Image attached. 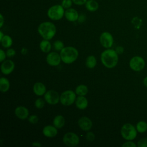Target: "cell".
<instances>
[{
	"label": "cell",
	"mask_w": 147,
	"mask_h": 147,
	"mask_svg": "<svg viewBox=\"0 0 147 147\" xmlns=\"http://www.w3.org/2000/svg\"><path fill=\"white\" fill-rule=\"evenodd\" d=\"M28 120L29 121L32 123V124H36L38 122V118L37 115H30L29 118H28Z\"/></svg>",
	"instance_id": "4dcf8cb0"
},
{
	"label": "cell",
	"mask_w": 147,
	"mask_h": 147,
	"mask_svg": "<svg viewBox=\"0 0 147 147\" xmlns=\"http://www.w3.org/2000/svg\"><path fill=\"white\" fill-rule=\"evenodd\" d=\"M86 8L87 10L94 12L99 8V4L95 0H87L85 3Z\"/></svg>",
	"instance_id": "d6986e66"
},
{
	"label": "cell",
	"mask_w": 147,
	"mask_h": 147,
	"mask_svg": "<svg viewBox=\"0 0 147 147\" xmlns=\"http://www.w3.org/2000/svg\"><path fill=\"white\" fill-rule=\"evenodd\" d=\"M40 48L44 53L49 52L51 49V44L47 40H43L40 43Z\"/></svg>",
	"instance_id": "7402d4cb"
},
{
	"label": "cell",
	"mask_w": 147,
	"mask_h": 147,
	"mask_svg": "<svg viewBox=\"0 0 147 147\" xmlns=\"http://www.w3.org/2000/svg\"><path fill=\"white\" fill-rule=\"evenodd\" d=\"M136 129L141 133L145 132L147 130V123L143 121L138 122L136 125Z\"/></svg>",
	"instance_id": "484cf974"
},
{
	"label": "cell",
	"mask_w": 147,
	"mask_h": 147,
	"mask_svg": "<svg viewBox=\"0 0 147 147\" xmlns=\"http://www.w3.org/2000/svg\"><path fill=\"white\" fill-rule=\"evenodd\" d=\"M87 0H72L74 3L77 5H83L86 3Z\"/></svg>",
	"instance_id": "e575fe53"
},
{
	"label": "cell",
	"mask_w": 147,
	"mask_h": 147,
	"mask_svg": "<svg viewBox=\"0 0 147 147\" xmlns=\"http://www.w3.org/2000/svg\"><path fill=\"white\" fill-rule=\"evenodd\" d=\"M33 91L36 95L41 96L45 94L46 87L43 83L41 82H37L33 86Z\"/></svg>",
	"instance_id": "e0dca14e"
},
{
	"label": "cell",
	"mask_w": 147,
	"mask_h": 147,
	"mask_svg": "<svg viewBox=\"0 0 147 147\" xmlns=\"http://www.w3.org/2000/svg\"><path fill=\"white\" fill-rule=\"evenodd\" d=\"M43 134L47 137H53L57 134V130L55 126L47 125L43 128Z\"/></svg>",
	"instance_id": "9a60e30c"
},
{
	"label": "cell",
	"mask_w": 147,
	"mask_h": 147,
	"mask_svg": "<svg viewBox=\"0 0 147 147\" xmlns=\"http://www.w3.org/2000/svg\"><path fill=\"white\" fill-rule=\"evenodd\" d=\"M86 138L89 141H92L95 139V135L92 132H88L86 134Z\"/></svg>",
	"instance_id": "1f68e13d"
},
{
	"label": "cell",
	"mask_w": 147,
	"mask_h": 147,
	"mask_svg": "<svg viewBox=\"0 0 147 147\" xmlns=\"http://www.w3.org/2000/svg\"><path fill=\"white\" fill-rule=\"evenodd\" d=\"M122 147H136V145L131 142V141H127V142H125L122 145Z\"/></svg>",
	"instance_id": "836d02e7"
},
{
	"label": "cell",
	"mask_w": 147,
	"mask_h": 147,
	"mask_svg": "<svg viewBox=\"0 0 147 147\" xmlns=\"http://www.w3.org/2000/svg\"><path fill=\"white\" fill-rule=\"evenodd\" d=\"M16 115L21 119H25L29 115V111L28 109L24 106H18L15 109Z\"/></svg>",
	"instance_id": "2e32d148"
},
{
	"label": "cell",
	"mask_w": 147,
	"mask_h": 147,
	"mask_svg": "<svg viewBox=\"0 0 147 147\" xmlns=\"http://www.w3.org/2000/svg\"><path fill=\"white\" fill-rule=\"evenodd\" d=\"M60 55L61 60L64 63L71 64L77 59L79 53L76 48L72 47H67L60 51Z\"/></svg>",
	"instance_id": "3957f363"
},
{
	"label": "cell",
	"mask_w": 147,
	"mask_h": 147,
	"mask_svg": "<svg viewBox=\"0 0 147 147\" xmlns=\"http://www.w3.org/2000/svg\"><path fill=\"white\" fill-rule=\"evenodd\" d=\"M1 44L4 48H9L12 45V39L8 35H4L1 40Z\"/></svg>",
	"instance_id": "d4e9b609"
},
{
	"label": "cell",
	"mask_w": 147,
	"mask_h": 147,
	"mask_svg": "<svg viewBox=\"0 0 147 147\" xmlns=\"http://www.w3.org/2000/svg\"><path fill=\"white\" fill-rule=\"evenodd\" d=\"M32 145H33V146H41V144H40V142H34L32 144Z\"/></svg>",
	"instance_id": "ab89813d"
},
{
	"label": "cell",
	"mask_w": 147,
	"mask_h": 147,
	"mask_svg": "<svg viewBox=\"0 0 147 147\" xmlns=\"http://www.w3.org/2000/svg\"><path fill=\"white\" fill-rule=\"evenodd\" d=\"M15 55H16V51L13 49H11V48L9 49L6 52V55L9 57H13L14 56H15Z\"/></svg>",
	"instance_id": "d6a6232c"
},
{
	"label": "cell",
	"mask_w": 147,
	"mask_h": 147,
	"mask_svg": "<svg viewBox=\"0 0 147 147\" xmlns=\"http://www.w3.org/2000/svg\"><path fill=\"white\" fill-rule=\"evenodd\" d=\"M102 64L108 68H112L116 66L118 61V56L117 52L111 49L104 51L100 56Z\"/></svg>",
	"instance_id": "6da1fadb"
},
{
	"label": "cell",
	"mask_w": 147,
	"mask_h": 147,
	"mask_svg": "<svg viewBox=\"0 0 147 147\" xmlns=\"http://www.w3.org/2000/svg\"><path fill=\"white\" fill-rule=\"evenodd\" d=\"M0 57H1V59H0V61L1 62L3 61L6 58V54L2 49L0 50Z\"/></svg>",
	"instance_id": "d590c367"
},
{
	"label": "cell",
	"mask_w": 147,
	"mask_h": 147,
	"mask_svg": "<svg viewBox=\"0 0 147 147\" xmlns=\"http://www.w3.org/2000/svg\"><path fill=\"white\" fill-rule=\"evenodd\" d=\"M99 40L101 45L106 48H110L113 44V36L111 35V34L107 32H103L101 34Z\"/></svg>",
	"instance_id": "30bf717a"
},
{
	"label": "cell",
	"mask_w": 147,
	"mask_h": 147,
	"mask_svg": "<svg viewBox=\"0 0 147 147\" xmlns=\"http://www.w3.org/2000/svg\"><path fill=\"white\" fill-rule=\"evenodd\" d=\"M86 66L89 68H94L96 64V60L95 56L92 55H90L88 56L86 59Z\"/></svg>",
	"instance_id": "cb8c5ba5"
},
{
	"label": "cell",
	"mask_w": 147,
	"mask_h": 147,
	"mask_svg": "<svg viewBox=\"0 0 147 147\" xmlns=\"http://www.w3.org/2000/svg\"><path fill=\"white\" fill-rule=\"evenodd\" d=\"M53 123L56 128L60 129L64 125L65 119L62 115H58L55 117L53 121Z\"/></svg>",
	"instance_id": "ffe728a7"
},
{
	"label": "cell",
	"mask_w": 147,
	"mask_h": 147,
	"mask_svg": "<svg viewBox=\"0 0 147 147\" xmlns=\"http://www.w3.org/2000/svg\"><path fill=\"white\" fill-rule=\"evenodd\" d=\"M143 83H144V86L147 87V76L145 77V78L144 79V80H143Z\"/></svg>",
	"instance_id": "60d3db41"
},
{
	"label": "cell",
	"mask_w": 147,
	"mask_h": 147,
	"mask_svg": "<svg viewBox=\"0 0 147 147\" xmlns=\"http://www.w3.org/2000/svg\"><path fill=\"white\" fill-rule=\"evenodd\" d=\"M72 0H63L61 5L65 9H67L72 6Z\"/></svg>",
	"instance_id": "83f0119b"
},
{
	"label": "cell",
	"mask_w": 147,
	"mask_h": 147,
	"mask_svg": "<svg viewBox=\"0 0 147 147\" xmlns=\"http://www.w3.org/2000/svg\"><path fill=\"white\" fill-rule=\"evenodd\" d=\"M131 69L135 71H140L144 69L145 63L143 58L140 56H134L132 57L129 62Z\"/></svg>",
	"instance_id": "ba28073f"
},
{
	"label": "cell",
	"mask_w": 147,
	"mask_h": 147,
	"mask_svg": "<svg viewBox=\"0 0 147 147\" xmlns=\"http://www.w3.org/2000/svg\"><path fill=\"white\" fill-rule=\"evenodd\" d=\"M115 51L117 52V53L121 54V53H123V47H117Z\"/></svg>",
	"instance_id": "8d00e7d4"
},
{
	"label": "cell",
	"mask_w": 147,
	"mask_h": 147,
	"mask_svg": "<svg viewBox=\"0 0 147 147\" xmlns=\"http://www.w3.org/2000/svg\"><path fill=\"white\" fill-rule=\"evenodd\" d=\"M80 128L84 131H88L91 129L92 126V122L91 119L87 117H81L78 122Z\"/></svg>",
	"instance_id": "4fadbf2b"
},
{
	"label": "cell",
	"mask_w": 147,
	"mask_h": 147,
	"mask_svg": "<svg viewBox=\"0 0 147 147\" xmlns=\"http://www.w3.org/2000/svg\"><path fill=\"white\" fill-rule=\"evenodd\" d=\"M75 92L79 96H84L88 92V88L84 84H80L76 87Z\"/></svg>",
	"instance_id": "603a6c76"
},
{
	"label": "cell",
	"mask_w": 147,
	"mask_h": 147,
	"mask_svg": "<svg viewBox=\"0 0 147 147\" xmlns=\"http://www.w3.org/2000/svg\"><path fill=\"white\" fill-rule=\"evenodd\" d=\"M137 146L138 147H147V138H143L139 140Z\"/></svg>",
	"instance_id": "f546056e"
},
{
	"label": "cell",
	"mask_w": 147,
	"mask_h": 147,
	"mask_svg": "<svg viewBox=\"0 0 147 147\" xmlns=\"http://www.w3.org/2000/svg\"><path fill=\"white\" fill-rule=\"evenodd\" d=\"M63 141L67 146H75L79 143V138L76 134L73 132H68L63 136Z\"/></svg>",
	"instance_id": "52a82bcc"
},
{
	"label": "cell",
	"mask_w": 147,
	"mask_h": 147,
	"mask_svg": "<svg viewBox=\"0 0 147 147\" xmlns=\"http://www.w3.org/2000/svg\"><path fill=\"white\" fill-rule=\"evenodd\" d=\"M46 60L49 65L51 66H57L60 64L61 59L60 55L57 52H52L47 55Z\"/></svg>",
	"instance_id": "8fae6325"
},
{
	"label": "cell",
	"mask_w": 147,
	"mask_h": 147,
	"mask_svg": "<svg viewBox=\"0 0 147 147\" xmlns=\"http://www.w3.org/2000/svg\"><path fill=\"white\" fill-rule=\"evenodd\" d=\"M75 103L76 107L81 110L85 109L88 106V101L84 96H79L76 98Z\"/></svg>",
	"instance_id": "ac0fdd59"
},
{
	"label": "cell",
	"mask_w": 147,
	"mask_h": 147,
	"mask_svg": "<svg viewBox=\"0 0 147 147\" xmlns=\"http://www.w3.org/2000/svg\"><path fill=\"white\" fill-rule=\"evenodd\" d=\"M38 32L45 40H51L56 33V28L55 24L51 22L46 21L41 23L37 28Z\"/></svg>",
	"instance_id": "7a4b0ae2"
},
{
	"label": "cell",
	"mask_w": 147,
	"mask_h": 147,
	"mask_svg": "<svg viewBox=\"0 0 147 147\" xmlns=\"http://www.w3.org/2000/svg\"><path fill=\"white\" fill-rule=\"evenodd\" d=\"M65 18L70 22H75L78 20L79 14L77 10L73 8H69L66 9L64 13Z\"/></svg>",
	"instance_id": "5bb4252c"
},
{
	"label": "cell",
	"mask_w": 147,
	"mask_h": 147,
	"mask_svg": "<svg viewBox=\"0 0 147 147\" xmlns=\"http://www.w3.org/2000/svg\"><path fill=\"white\" fill-rule=\"evenodd\" d=\"M45 101L50 105H56L60 100V96L55 90H49L44 94Z\"/></svg>",
	"instance_id": "9c48e42d"
},
{
	"label": "cell",
	"mask_w": 147,
	"mask_h": 147,
	"mask_svg": "<svg viewBox=\"0 0 147 147\" xmlns=\"http://www.w3.org/2000/svg\"><path fill=\"white\" fill-rule=\"evenodd\" d=\"M0 34H1V37H0V40H2V38H3V37L4 36H3V33H2V31H1V32H0Z\"/></svg>",
	"instance_id": "b9f144b4"
},
{
	"label": "cell",
	"mask_w": 147,
	"mask_h": 147,
	"mask_svg": "<svg viewBox=\"0 0 147 147\" xmlns=\"http://www.w3.org/2000/svg\"><path fill=\"white\" fill-rule=\"evenodd\" d=\"M54 48L56 51H61L64 47V44L62 41L60 40H57L53 43Z\"/></svg>",
	"instance_id": "4316f807"
},
{
	"label": "cell",
	"mask_w": 147,
	"mask_h": 147,
	"mask_svg": "<svg viewBox=\"0 0 147 147\" xmlns=\"http://www.w3.org/2000/svg\"><path fill=\"white\" fill-rule=\"evenodd\" d=\"M85 20H86V17H85V16H84V15H80V16H79V18H78V21L80 22H84V21H85Z\"/></svg>",
	"instance_id": "74e56055"
},
{
	"label": "cell",
	"mask_w": 147,
	"mask_h": 147,
	"mask_svg": "<svg viewBox=\"0 0 147 147\" xmlns=\"http://www.w3.org/2000/svg\"><path fill=\"white\" fill-rule=\"evenodd\" d=\"M15 67L14 62L11 60H5L1 64V72L4 75H9L11 73Z\"/></svg>",
	"instance_id": "7c38bea8"
},
{
	"label": "cell",
	"mask_w": 147,
	"mask_h": 147,
	"mask_svg": "<svg viewBox=\"0 0 147 147\" xmlns=\"http://www.w3.org/2000/svg\"><path fill=\"white\" fill-rule=\"evenodd\" d=\"M35 106L37 109H41L44 106V101L42 98H38L35 101Z\"/></svg>",
	"instance_id": "f1b7e54d"
},
{
	"label": "cell",
	"mask_w": 147,
	"mask_h": 147,
	"mask_svg": "<svg viewBox=\"0 0 147 147\" xmlns=\"http://www.w3.org/2000/svg\"><path fill=\"white\" fill-rule=\"evenodd\" d=\"M76 100V94L72 90H67L61 93L60 100L64 106H70Z\"/></svg>",
	"instance_id": "8992f818"
},
{
	"label": "cell",
	"mask_w": 147,
	"mask_h": 147,
	"mask_svg": "<svg viewBox=\"0 0 147 147\" xmlns=\"http://www.w3.org/2000/svg\"><path fill=\"white\" fill-rule=\"evenodd\" d=\"M0 20H1V22H0V27L1 28L3 26V22H4V19L3 17V16L1 14H0Z\"/></svg>",
	"instance_id": "f35d334b"
},
{
	"label": "cell",
	"mask_w": 147,
	"mask_h": 147,
	"mask_svg": "<svg viewBox=\"0 0 147 147\" xmlns=\"http://www.w3.org/2000/svg\"><path fill=\"white\" fill-rule=\"evenodd\" d=\"M64 9L61 5H55L48 9L47 15L52 20H60L64 16Z\"/></svg>",
	"instance_id": "277c9868"
},
{
	"label": "cell",
	"mask_w": 147,
	"mask_h": 147,
	"mask_svg": "<svg viewBox=\"0 0 147 147\" xmlns=\"http://www.w3.org/2000/svg\"><path fill=\"white\" fill-rule=\"evenodd\" d=\"M10 87L9 81L5 78L2 77L0 79V90L2 92L7 91Z\"/></svg>",
	"instance_id": "44dd1931"
},
{
	"label": "cell",
	"mask_w": 147,
	"mask_h": 147,
	"mask_svg": "<svg viewBox=\"0 0 147 147\" xmlns=\"http://www.w3.org/2000/svg\"><path fill=\"white\" fill-rule=\"evenodd\" d=\"M137 131V129L133 125L127 123L122 126L121 129V133L125 140L131 141L136 137Z\"/></svg>",
	"instance_id": "5b68a950"
}]
</instances>
